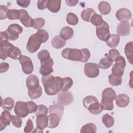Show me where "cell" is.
I'll return each mask as SVG.
<instances>
[{"mask_svg": "<svg viewBox=\"0 0 133 133\" xmlns=\"http://www.w3.org/2000/svg\"><path fill=\"white\" fill-rule=\"evenodd\" d=\"M113 61L109 57H104L102 58L99 62L98 67L102 69H107L109 68L112 64Z\"/></svg>", "mask_w": 133, "mask_h": 133, "instance_id": "obj_33", "label": "cell"}, {"mask_svg": "<svg viewBox=\"0 0 133 133\" xmlns=\"http://www.w3.org/2000/svg\"><path fill=\"white\" fill-rule=\"evenodd\" d=\"M42 42L36 33L31 35L26 44V49L30 53H34L39 48Z\"/></svg>", "mask_w": 133, "mask_h": 133, "instance_id": "obj_6", "label": "cell"}, {"mask_svg": "<svg viewBox=\"0 0 133 133\" xmlns=\"http://www.w3.org/2000/svg\"><path fill=\"white\" fill-rule=\"evenodd\" d=\"M74 35V31L72 28L69 26H64L60 32V36L64 40L71 38Z\"/></svg>", "mask_w": 133, "mask_h": 133, "instance_id": "obj_24", "label": "cell"}, {"mask_svg": "<svg viewBox=\"0 0 133 133\" xmlns=\"http://www.w3.org/2000/svg\"><path fill=\"white\" fill-rule=\"evenodd\" d=\"M26 105L28 108L29 113H35L37 109V105L34 102L32 101H29L26 102Z\"/></svg>", "mask_w": 133, "mask_h": 133, "instance_id": "obj_51", "label": "cell"}, {"mask_svg": "<svg viewBox=\"0 0 133 133\" xmlns=\"http://www.w3.org/2000/svg\"><path fill=\"white\" fill-rule=\"evenodd\" d=\"M25 83L28 90L36 89L40 86L38 78L34 74L30 75L27 77Z\"/></svg>", "mask_w": 133, "mask_h": 133, "instance_id": "obj_16", "label": "cell"}, {"mask_svg": "<svg viewBox=\"0 0 133 133\" xmlns=\"http://www.w3.org/2000/svg\"><path fill=\"white\" fill-rule=\"evenodd\" d=\"M47 3H48L47 0H45V1L39 0V1H38L37 3V8L39 10L45 9V8H46L47 7Z\"/></svg>", "mask_w": 133, "mask_h": 133, "instance_id": "obj_53", "label": "cell"}, {"mask_svg": "<svg viewBox=\"0 0 133 133\" xmlns=\"http://www.w3.org/2000/svg\"><path fill=\"white\" fill-rule=\"evenodd\" d=\"M119 36L117 34H111L105 41L107 45L111 48L116 47L119 44Z\"/></svg>", "mask_w": 133, "mask_h": 133, "instance_id": "obj_27", "label": "cell"}, {"mask_svg": "<svg viewBox=\"0 0 133 133\" xmlns=\"http://www.w3.org/2000/svg\"><path fill=\"white\" fill-rule=\"evenodd\" d=\"M15 101L10 97H7L4 99H2L1 106L4 110L10 111L14 107Z\"/></svg>", "mask_w": 133, "mask_h": 133, "instance_id": "obj_29", "label": "cell"}, {"mask_svg": "<svg viewBox=\"0 0 133 133\" xmlns=\"http://www.w3.org/2000/svg\"><path fill=\"white\" fill-rule=\"evenodd\" d=\"M36 127L39 130H43L48 127V117L47 115L41 114L37 116L36 118Z\"/></svg>", "mask_w": 133, "mask_h": 133, "instance_id": "obj_19", "label": "cell"}, {"mask_svg": "<svg viewBox=\"0 0 133 133\" xmlns=\"http://www.w3.org/2000/svg\"><path fill=\"white\" fill-rule=\"evenodd\" d=\"M48 127L49 128H54L57 127L59 124L60 121L61 119L58 115L54 113H49V115H48Z\"/></svg>", "mask_w": 133, "mask_h": 133, "instance_id": "obj_21", "label": "cell"}, {"mask_svg": "<svg viewBox=\"0 0 133 133\" xmlns=\"http://www.w3.org/2000/svg\"><path fill=\"white\" fill-rule=\"evenodd\" d=\"M23 31L22 27L18 24H10L5 31L7 35L8 40L15 41L19 38V35Z\"/></svg>", "mask_w": 133, "mask_h": 133, "instance_id": "obj_5", "label": "cell"}, {"mask_svg": "<svg viewBox=\"0 0 133 133\" xmlns=\"http://www.w3.org/2000/svg\"><path fill=\"white\" fill-rule=\"evenodd\" d=\"M65 40L63 39L60 35L55 36L51 40V45L56 49L62 48L65 45Z\"/></svg>", "mask_w": 133, "mask_h": 133, "instance_id": "obj_25", "label": "cell"}, {"mask_svg": "<svg viewBox=\"0 0 133 133\" xmlns=\"http://www.w3.org/2000/svg\"><path fill=\"white\" fill-rule=\"evenodd\" d=\"M119 51L116 49H111L109 50L108 57L111 59L113 62H115L116 60L120 56Z\"/></svg>", "mask_w": 133, "mask_h": 133, "instance_id": "obj_48", "label": "cell"}, {"mask_svg": "<svg viewBox=\"0 0 133 133\" xmlns=\"http://www.w3.org/2000/svg\"><path fill=\"white\" fill-rule=\"evenodd\" d=\"M102 121L104 126L107 128L112 127L114 123V118L109 114H105L102 117Z\"/></svg>", "mask_w": 133, "mask_h": 133, "instance_id": "obj_34", "label": "cell"}, {"mask_svg": "<svg viewBox=\"0 0 133 133\" xmlns=\"http://www.w3.org/2000/svg\"><path fill=\"white\" fill-rule=\"evenodd\" d=\"M42 94V88L39 86L37 88L33 90H28V95L31 99H35L39 98Z\"/></svg>", "mask_w": 133, "mask_h": 133, "instance_id": "obj_35", "label": "cell"}, {"mask_svg": "<svg viewBox=\"0 0 133 133\" xmlns=\"http://www.w3.org/2000/svg\"><path fill=\"white\" fill-rule=\"evenodd\" d=\"M9 68L8 63L6 62H2L0 64V72L1 73L6 72Z\"/></svg>", "mask_w": 133, "mask_h": 133, "instance_id": "obj_55", "label": "cell"}, {"mask_svg": "<svg viewBox=\"0 0 133 133\" xmlns=\"http://www.w3.org/2000/svg\"><path fill=\"white\" fill-rule=\"evenodd\" d=\"M61 1L56 0H49L48 1L47 3V8L52 12L56 13L58 12L61 7Z\"/></svg>", "mask_w": 133, "mask_h": 133, "instance_id": "obj_23", "label": "cell"}, {"mask_svg": "<svg viewBox=\"0 0 133 133\" xmlns=\"http://www.w3.org/2000/svg\"><path fill=\"white\" fill-rule=\"evenodd\" d=\"M66 20L69 24L72 25H75L78 22V18L77 16L72 12H69L68 14Z\"/></svg>", "mask_w": 133, "mask_h": 133, "instance_id": "obj_38", "label": "cell"}, {"mask_svg": "<svg viewBox=\"0 0 133 133\" xmlns=\"http://www.w3.org/2000/svg\"><path fill=\"white\" fill-rule=\"evenodd\" d=\"M9 10L8 7L6 6L0 5V20H3L7 18V14Z\"/></svg>", "mask_w": 133, "mask_h": 133, "instance_id": "obj_50", "label": "cell"}, {"mask_svg": "<svg viewBox=\"0 0 133 133\" xmlns=\"http://www.w3.org/2000/svg\"><path fill=\"white\" fill-rule=\"evenodd\" d=\"M132 41H130L126 44L124 48V52L127 60L131 64H132Z\"/></svg>", "mask_w": 133, "mask_h": 133, "instance_id": "obj_28", "label": "cell"}, {"mask_svg": "<svg viewBox=\"0 0 133 133\" xmlns=\"http://www.w3.org/2000/svg\"><path fill=\"white\" fill-rule=\"evenodd\" d=\"M11 115L9 111L4 110L0 116V130H3L5 127L10 125Z\"/></svg>", "mask_w": 133, "mask_h": 133, "instance_id": "obj_18", "label": "cell"}, {"mask_svg": "<svg viewBox=\"0 0 133 133\" xmlns=\"http://www.w3.org/2000/svg\"><path fill=\"white\" fill-rule=\"evenodd\" d=\"M19 60L21 65L23 72L25 74H31L34 69L32 60L28 56L22 55Z\"/></svg>", "mask_w": 133, "mask_h": 133, "instance_id": "obj_9", "label": "cell"}, {"mask_svg": "<svg viewBox=\"0 0 133 133\" xmlns=\"http://www.w3.org/2000/svg\"><path fill=\"white\" fill-rule=\"evenodd\" d=\"M65 3L66 4L69 6H75L78 3V1L77 0H66Z\"/></svg>", "mask_w": 133, "mask_h": 133, "instance_id": "obj_56", "label": "cell"}, {"mask_svg": "<svg viewBox=\"0 0 133 133\" xmlns=\"http://www.w3.org/2000/svg\"><path fill=\"white\" fill-rule=\"evenodd\" d=\"M14 112L17 115L21 117H26L29 114L26 103L23 101H17L14 108Z\"/></svg>", "mask_w": 133, "mask_h": 133, "instance_id": "obj_12", "label": "cell"}, {"mask_svg": "<svg viewBox=\"0 0 133 133\" xmlns=\"http://www.w3.org/2000/svg\"><path fill=\"white\" fill-rule=\"evenodd\" d=\"M84 73L89 78H95L99 74V69L98 64L95 63H87L84 65Z\"/></svg>", "mask_w": 133, "mask_h": 133, "instance_id": "obj_10", "label": "cell"}, {"mask_svg": "<svg viewBox=\"0 0 133 133\" xmlns=\"http://www.w3.org/2000/svg\"><path fill=\"white\" fill-rule=\"evenodd\" d=\"M64 111V105L58 103L51 105L49 107V113H54L59 115L60 118H62Z\"/></svg>", "mask_w": 133, "mask_h": 133, "instance_id": "obj_22", "label": "cell"}, {"mask_svg": "<svg viewBox=\"0 0 133 133\" xmlns=\"http://www.w3.org/2000/svg\"><path fill=\"white\" fill-rule=\"evenodd\" d=\"M36 34L40 39L42 43H45L48 41L49 38V34L48 32L45 30L41 29L37 30V31L36 32Z\"/></svg>", "mask_w": 133, "mask_h": 133, "instance_id": "obj_40", "label": "cell"}, {"mask_svg": "<svg viewBox=\"0 0 133 133\" xmlns=\"http://www.w3.org/2000/svg\"><path fill=\"white\" fill-rule=\"evenodd\" d=\"M20 16L19 20L22 24L25 27H32L33 19L29 16L28 11L25 9H20Z\"/></svg>", "mask_w": 133, "mask_h": 133, "instance_id": "obj_14", "label": "cell"}, {"mask_svg": "<svg viewBox=\"0 0 133 133\" xmlns=\"http://www.w3.org/2000/svg\"><path fill=\"white\" fill-rule=\"evenodd\" d=\"M81 51L82 52V58L81 62L83 63L87 62L90 57V52L87 48H82Z\"/></svg>", "mask_w": 133, "mask_h": 133, "instance_id": "obj_47", "label": "cell"}, {"mask_svg": "<svg viewBox=\"0 0 133 133\" xmlns=\"http://www.w3.org/2000/svg\"><path fill=\"white\" fill-rule=\"evenodd\" d=\"M109 81L110 84L112 86H117L121 85L122 77H118L110 74L109 76Z\"/></svg>", "mask_w": 133, "mask_h": 133, "instance_id": "obj_37", "label": "cell"}, {"mask_svg": "<svg viewBox=\"0 0 133 133\" xmlns=\"http://www.w3.org/2000/svg\"><path fill=\"white\" fill-rule=\"evenodd\" d=\"M16 3L19 6L23 8H26L30 5V0H17Z\"/></svg>", "mask_w": 133, "mask_h": 133, "instance_id": "obj_54", "label": "cell"}, {"mask_svg": "<svg viewBox=\"0 0 133 133\" xmlns=\"http://www.w3.org/2000/svg\"><path fill=\"white\" fill-rule=\"evenodd\" d=\"M96 131V126L92 123H88L82 127L80 132L81 133H95Z\"/></svg>", "mask_w": 133, "mask_h": 133, "instance_id": "obj_31", "label": "cell"}, {"mask_svg": "<svg viewBox=\"0 0 133 133\" xmlns=\"http://www.w3.org/2000/svg\"><path fill=\"white\" fill-rule=\"evenodd\" d=\"M96 12L94 9L90 8H88L82 11L81 15V18L84 21L86 22H89L91 17Z\"/></svg>", "mask_w": 133, "mask_h": 133, "instance_id": "obj_32", "label": "cell"}, {"mask_svg": "<svg viewBox=\"0 0 133 133\" xmlns=\"http://www.w3.org/2000/svg\"><path fill=\"white\" fill-rule=\"evenodd\" d=\"M21 56V52L19 48L15 46L13 50L10 52L9 57L14 60H19Z\"/></svg>", "mask_w": 133, "mask_h": 133, "instance_id": "obj_45", "label": "cell"}, {"mask_svg": "<svg viewBox=\"0 0 133 133\" xmlns=\"http://www.w3.org/2000/svg\"><path fill=\"white\" fill-rule=\"evenodd\" d=\"M35 113L36 116L41 114L47 115L48 113V108L44 105H37V110Z\"/></svg>", "mask_w": 133, "mask_h": 133, "instance_id": "obj_49", "label": "cell"}, {"mask_svg": "<svg viewBox=\"0 0 133 133\" xmlns=\"http://www.w3.org/2000/svg\"><path fill=\"white\" fill-rule=\"evenodd\" d=\"M45 93L49 96L56 95L62 88L63 85V78L59 76H54L52 75L44 76L42 78Z\"/></svg>", "mask_w": 133, "mask_h": 133, "instance_id": "obj_1", "label": "cell"}, {"mask_svg": "<svg viewBox=\"0 0 133 133\" xmlns=\"http://www.w3.org/2000/svg\"><path fill=\"white\" fill-rule=\"evenodd\" d=\"M98 99L93 96H88L84 98L83 101V104L86 109H87L88 106L93 102L98 101Z\"/></svg>", "mask_w": 133, "mask_h": 133, "instance_id": "obj_44", "label": "cell"}, {"mask_svg": "<svg viewBox=\"0 0 133 133\" xmlns=\"http://www.w3.org/2000/svg\"><path fill=\"white\" fill-rule=\"evenodd\" d=\"M57 99L59 103L63 105H68L73 101L74 97L69 91H62L58 94Z\"/></svg>", "mask_w": 133, "mask_h": 133, "instance_id": "obj_13", "label": "cell"}, {"mask_svg": "<svg viewBox=\"0 0 133 133\" xmlns=\"http://www.w3.org/2000/svg\"><path fill=\"white\" fill-rule=\"evenodd\" d=\"M90 21L94 25L98 26L101 25L104 22V20L101 15L95 13L91 17Z\"/></svg>", "mask_w": 133, "mask_h": 133, "instance_id": "obj_36", "label": "cell"}, {"mask_svg": "<svg viewBox=\"0 0 133 133\" xmlns=\"http://www.w3.org/2000/svg\"><path fill=\"white\" fill-rule=\"evenodd\" d=\"M63 85L61 89V91H67L72 86L73 81L71 77H65L63 78Z\"/></svg>", "mask_w": 133, "mask_h": 133, "instance_id": "obj_41", "label": "cell"}, {"mask_svg": "<svg viewBox=\"0 0 133 133\" xmlns=\"http://www.w3.org/2000/svg\"><path fill=\"white\" fill-rule=\"evenodd\" d=\"M131 25L128 21L121 22L118 24L116 31L118 35L124 36L128 35L130 33Z\"/></svg>", "mask_w": 133, "mask_h": 133, "instance_id": "obj_17", "label": "cell"}, {"mask_svg": "<svg viewBox=\"0 0 133 133\" xmlns=\"http://www.w3.org/2000/svg\"><path fill=\"white\" fill-rule=\"evenodd\" d=\"M14 46L7 40L1 41L0 42V57L5 60L9 57L10 54L14 48Z\"/></svg>", "mask_w": 133, "mask_h": 133, "instance_id": "obj_7", "label": "cell"}, {"mask_svg": "<svg viewBox=\"0 0 133 133\" xmlns=\"http://www.w3.org/2000/svg\"><path fill=\"white\" fill-rule=\"evenodd\" d=\"M54 65V61L52 58L46 60L43 62H41V68L39 69V73L44 76L50 75L53 72L52 66Z\"/></svg>", "mask_w": 133, "mask_h": 133, "instance_id": "obj_11", "label": "cell"}, {"mask_svg": "<svg viewBox=\"0 0 133 133\" xmlns=\"http://www.w3.org/2000/svg\"><path fill=\"white\" fill-rule=\"evenodd\" d=\"M96 34L100 40L102 41L107 40L110 35V33L109 26L107 22L104 21L101 25L96 27Z\"/></svg>", "mask_w": 133, "mask_h": 133, "instance_id": "obj_8", "label": "cell"}, {"mask_svg": "<svg viewBox=\"0 0 133 133\" xmlns=\"http://www.w3.org/2000/svg\"><path fill=\"white\" fill-rule=\"evenodd\" d=\"M45 23V20L42 18H37L33 19V23L32 27L37 30H41Z\"/></svg>", "mask_w": 133, "mask_h": 133, "instance_id": "obj_42", "label": "cell"}, {"mask_svg": "<svg viewBox=\"0 0 133 133\" xmlns=\"http://www.w3.org/2000/svg\"><path fill=\"white\" fill-rule=\"evenodd\" d=\"M33 127H34V126H33L32 121L31 119H28L26 122V126L24 128V132L25 133L31 132L33 130Z\"/></svg>", "mask_w": 133, "mask_h": 133, "instance_id": "obj_52", "label": "cell"}, {"mask_svg": "<svg viewBox=\"0 0 133 133\" xmlns=\"http://www.w3.org/2000/svg\"><path fill=\"white\" fill-rule=\"evenodd\" d=\"M37 57L41 62H43L49 59L50 58L49 51L46 49H43L37 54Z\"/></svg>", "mask_w": 133, "mask_h": 133, "instance_id": "obj_43", "label": "cell"}, {"mask_svg": "<svg viewBox=\"0 0 133 133\" xmlns=\"http://www.w3.org/2000/svg\"><path fill=\"white\" fill-rule=\"evenodd\" d=\"M20 16V10L17 9H9L7 14V18L9 20L19 19Z\"/></svg>", "mask_w": 133, "mask_h": 133, "instance_id": "obj_39", "label": "cell"}, {"mask_svg": "<svg viewBox=\"0 0 133 133\" xmlns=\"http://www.w3.org/2000/svg\"><path fill=\"white\" fill-rule=\"evenodd\" d=\"M61 55L64 59L74 61L81 62L82 58L81 49L76 48H64L61 52Z\"/></svg>", "mask_w": 133, "mask_h": 133, "instance_id": "obj_3", "label": "cell"}, {"mask_svg": "<svg viewBox=\"0 0 133 133\" xmlns=\"http://www.w3.org/2000/svg\"><path fill=\"white\" fill-rule=\"evenodd\" d=\"M98 9L100 12L103 15L109 14L111 10L110 4L105 1H101L98 4Z\"/></svg>", "mask_w": 133, "mask_h": 133, "instance_id": "obj_30", "label": "cell"}, {"mask_svg": "<svg viewBox=\"0 0 133 133\" xmlns=\"http://www.w3.org/2000/svg\"><path fill=\"white\" fill-rule=\"evenodd\" d=\"M115 62V63L111 69V74L118 77H122L126 66L125 58L123 56H120Z\"/></svg>", "mask_w": 133, "mask_h": 133, "instance_id": "obj_4", "label": "cell"}, {"mask_svg": "<svg viewBox=\"0 0 133 133\" xmlns=\"http://www.w3.org/2000/svg\"><path fill=\"white\" fill-rule=\"evenodd\" d=\"M116 96L115 91L112 88H107L103 90L100 103L103 110L111 111L113 109V100Z\"/></svg>", "mask_w": 133, "mask_h": 133, "instance_id": "obj_2", "label": "cell"}, {"mask_svg": "<svg viewBox=\"0 0 133 133\" xmlns=\"http://www.w3.org/2000/svg\"><path fill=\"white\" fill-rule=\"evenodd\" d=\"M115 16L119 21L124 22L128 21L130 20L131 18L132 15L131 11L129 9L126 8H122L116 11Z\"/></svg>", "mask_w": 133, "mask_h": 133, "instance_id": "obj_15", "label": "cell"}, {"mask_svg": "<svg viewBox=\"0 0 133 133\" xmlns=\"http://www.w3.org/2000/svg\"><path fill=\"white\" fill-rule=\"evenodd\" d=\"M89 112L94 115H97L101 113L103 110V108L101 104L99 102V101L93 102L88 106L87 109Z\"/></svg>", "mask_w": 133, "mask_h": 133, "instance_id": "obj_26", "label": "cell"}, {"mask_svg": "<svg viewBox=\"0 0 133 133\" xmlns=\"http://www.w3.org/2000/svg\"><path fill=\"white\" fill-rule=\"evenodd\" d=\"M116 104L119 108H125L127 107L129 103V97L125 94L118 95L115 97Z\"/></svg>", "mask_w": 133, "mask_h": 133, "instance_id": "obj_20", "label": "cell"}, {"mask_svg": "<svg viewBox=\"0 0 133 133\" xmlns=\"http://www.w3.org/2000/svg\"><path fill=\"white\" fill-rule=\"evenodd\" d=\"M11 122L12 124L17 128H20L22 126V120L21 117L18 115H11Z\"/></svg>", "mask_w": 133, "mask_h": 133, "instance_id": "obj_46", "label": "cell"}]
</instances>
